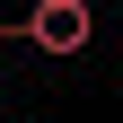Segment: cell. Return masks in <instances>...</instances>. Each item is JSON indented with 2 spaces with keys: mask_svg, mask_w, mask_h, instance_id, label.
<instances>
[{
  "mask_svg": "<svg viewBox=\"0 0 123 123\" xmlns=\"http://www.w3.org/2000/svg\"><path fill=\"white\" fill-rule=\"evenodd\" d=\"M88 35H97V9H88V0H35L18 26H0V44H35V53H53V62L88 53Z\"/></svg>",
  "mask_w": 123,
  "mask_h": 123,
  "instance_id": "6da1fadb",
  "label": "cell"
}]
</instances>
